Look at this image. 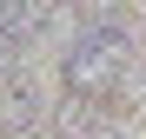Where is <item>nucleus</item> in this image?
<instances>
[{
    "instance_id": "1",
    "label": "nucleus",
    "mask_w": 146,
    "mask_h": 139,
    "mask_svg": "<svg viewBox=\"0 0 146 139\" xmlns=\"http://www.w3.org/2000/svg\"><path fill=\"white\" fill-rule=\"evenodd\" d=\"M126 66H133V33H93L80 27L66 40V53H60V80L73 99H86V106H106L119 80H126Z\"/></svg>"
},
{
    "instance_id": "2",
    "label": "nucleus",
    "mask_w": 146,
    "mask_h": 139,
    "mask_svg": "<svg viewBox=\"0 0 146 139\" xmlns=\"http://www.w3.org/2000/svg\"><path fill=\"white\" fill-rule=\"evenodd\" d=\"M0 126H7V132H33L40 126V86L27 80V66L0 86Z\"/></svg>"
},
{
    "instance_id": "3",
    "label": "nucleus",
    "mask_w": 146,
    "mask_h": 139,
    "mask_svg": "<svg viewBox=\"0 0 146 139\" xmlns=\"http://www.w3.org/2000/svg\"><path fill=\"white\" fill-rule=\"evenodd\" d=\"M46 20H53V0H0V33L13 46H33L46 33Z\"/></svg>"
},
{
    "instance_id": "4",
    "label": "nucleus",
    "mask_w": 146,
    "mask_h": 139,
    "mask_svg": "<svg viewBox=\"0 0 146 139\" xmlns=\"http://www.w3.org/2000/svg\"><path fill=\"white\" fill-rule=\"evenodd\" d=\"M73 13L93 33H133V7L126 0H73Z\"/></svg>"
},
{
    "instance_id": "5",
    "label": "nucleus",
    "mask_w": 146,
    "mask_h": 139,
    "mask_svg": "<svg viewBox=\"0 0 146 139\" xmlns=\"http://www.w3.org/2000/svg\"><path fill=\"white\" fill-rule=\"evenodd\" d=\"M86 139H126V132H119V126H106V119H93V132Z\"/></svg>"
},
{
    "instance_id": "6",
    "label": "nucleus",
    "mask_w": 146,
    "mask_h": 139,
    "mask_svg": "<svg viewBox=\"0 0 146 139\" xmlns=\"http://www.w3.org/2000/svg\"><path fill=\"white\" fill-rule=\"evenodd\" d=\"M7 139H33V132H7Z\"/></svg>"
}]
</instances>
